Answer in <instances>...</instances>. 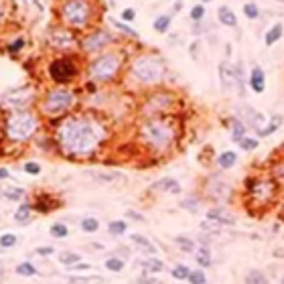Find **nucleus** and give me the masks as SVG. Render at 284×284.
I'll return each mask as SVG.
<instances>
[{
  "mask_svg": "<svg viewBox=\"0 0 284 284\" xmlns=\"http://www.w3.org/2000/svg\"><path fill=\"white\" fill-rule=\"evenodd\" d=\"M23 197H25V189H21V187L8 185V187L2 189V199H4V201H21Z\"/></svg>",
  "mask_w": 284,
  "mask_h": 284,
  "instance_id": "obj_26",
  "label": "nucleus"
},
{
  "mask_svg": "<svg viewBox=\"0 0 284 284\" xmlns=\"http://www.w3.org/2000/svg\"><path fill=\"white\" fill-rule=\"evenodd\" d=\"M49 233H51L55 240H65V238L69 236V229H67V225H65V223L57 221V223H53L51 227H49Z\"/></svg>",
  "mask_w": 284,
  "mask_h": 284,
  "instance_id": "obj_32",
  "label": "nucleus"
},
{
  "mask_svg": "<svg viewBox=\"0 0 284 284\" xmlns=\"http://www.w3.org/2000/svg\"><path fill=\"white\" fill-rule=\"evenodd\" d=\"M280 124H282V116H274V118H272L268 124H266V126L258 132V134H260V136H270V134H274V132L280 128Z\"/></svg>",
  "mask_w": 284,
  "mask_h": 284,
  "instance_id": "obj_31",
  "label": "nucleus"
},
{
  "mask_svg": "<svg viewBox=\"0 0 284 284\" xmlns=\"http://www.w3.org/2000/svg\"><path fill=\"white\" fill-rule=\"evenodd\" d=\"M23 169H25L27 175H39V173H41V164L35 162V160H29V162L23 166Z\"/></svg>",
  "mask_w": 284,
  "mask_h": 284,
  "instance_id": "obj_45",
  "label": "nucleus"
},
{
  "mask_svg": "<svg viewBox=\"0 0 284 284\" xmlns=\"http://www.w3.org/2000/svg\"><path fill=\"white\" fill-rule=\"evenodd\" d=\"M92 4L90 2H83V0H69V2H63L59 12H61V19L63 23L71 27V29H83L90 23V16H92Z\"/></svg>",
  "mask_w": 284,
  "mask_h": 284,
  "instance_id": "obj_7",
  "label": "nucleus"
},
{
  "mask_svg": "<svg viewBox=\"0 0 284 284\" xmlns=\"http://www.w3.org/2000/svg\"><path fill=\"white\" fill-rule=\"evenodd\" d=\"M16 274L25 276V278H31V276L37 274V268H35V264H32V262H21V264H16Z\"/></svg>",
  "mask_w": 284,
  "mask_h": 284,
  "instance_id": "obj_33",
  "label": "nucleus"
},
{
  "mask_svg": "<svg viewBox=\"0 0 284 284\" xmlns=\"http://www.w3.org/2000/svg\"><path fill=\"white\" fill-rule=\"evenodd\" d=\"M205 191L207 195L213 199V201H217L220 205H223V201H229L231 195H233V189L227 181H223L220 175H211L205 183Z\"/></svg>",
  "mask_w": 284,
  "mask_h": 284,
  "instance_id": "obj_9",
  "label": "nucleus"
},
{
  "mask_svg": "<svg viewBox=\"0 0 284 284\" xmlns=\"http://www.w3.org/2000/svg\"><path fill=\"white\" fill-rule=\"evenodd\" d=\"M217 19H220V23L223 27H231V29L238 27V16L229 6H220V8H217Z\"/></svg>",
  "mask_w": 284,
  "mask_h": 284,
  "instance_id": "obj_17",
  "label": "nucleus"
},
{
  "mask_svg": "<svg viewBox=\"0 0 284 284\" xmlns=\"http://www.w3.org/2000/svg\"><path fill=\"white\" fill-rule=\"evenodd\" d=\"M140 138L155 150H166L175 140V128L164 118H148L140 126Z\"/></svg>",
  "mask_w": 284,
  "mask_h": 284,
  "instance_id": "obj_3",
  "label": "nucleus"
},
{
  "mask_svg": "<svg viewBox=\"0 0 284 284\" xmlns=\"http://www.w3.org/2000/svg\"><path fill=\"white\" fill-rule=\"evenodd\" d=\"M153 191H160V193H173V195H179L181 193V185L179 181L173 179V177H164L160 181H157L153 187H150Z\"/></svg>",
  "mask_w": 284,
  "mask_h": 284,
  "instance_id": "obj_15",
  "label": "nucleus"
},
{
  "mask_svg": "<svg viewBox=\"0 0 284 284\" xmlns=\"http://www.w3.org/2000/svg\"><path fill=\"white\" fill-rule=\"evenodd\" d=\"M73 104H75L73 92L59 86V88H53V90H49L45 94L43 102H41V110L49 116H59L63 112H67Z\"/></svg>",
  "mask_w": 284,
  "mask_h": 284,
  "instance_id": "obj_6",
  "label": "nucleus"
},
{
  "mask_svg": "<svg viewBox=\"0 0 284 284\" xmlns=\"http://www.w3.org/2000/svg\"><path fill=\"white\" fill-rule=\"evenodd\" d=\"M205 14H207V8L203 6V4H195L193 8H191V21L193 23H201L203 19H205Z\"/></svg>",
  "mask_w": 284,
  "mask_h": 284,
  "instance_id": "obj_41",
  "label": "nucleus"
},
{
  "mask_svg": "<svg viewBox=\"0 0 284 284\" xmlns=\"http://www.w3.org/2000/svg\"><path fill=\"white\" fill-rule=\"evenodd\" d=\"M134 16H136L134 8H124V10H122V19H124L126 23H130V21H134Z\"/></svg>",
  "mask_w": 284,
  "mask_h": 284,
  "instance_id": "obj_48",
  "label": "nucleus"
},
{
  "mask_svg": "<svg viewBox=\"0 0 284 284\" xmlns=\"http://www.w3.org/2000/svg\"><path fill=\"white\" fill-rule=\"evenodd\" d=\"M282 284H284V276H282Z\"/></svg>",
  "mask_w": 284,
  "mask_h": 284,
  "instance_id": "obj_57",
  "label": "nucleus"
},
{
  "mask_svg": "<svg viewBox=\"0 0 284 284\" xmlns=\"http://www.w3.org/2000/svg\"><path fill=\"white\" fill-rule=\"evenodd\" d=\"M130 240L134 242V244H138V246H140V250H144L146 254H150V256H155V254H157V248H155V244L150 242L146 236H142V233H130Z\"/></svg>",
  "mask_w": 284,
  "mask_h": 284,
  "instance_id": "obj_22",
  "label": "nucleus"
},
{
  "mask_svg": "<svg viewBox=\"0 0 284 284\" xmlns=\"http://www.w3.org/2000/svg\"><path fill=\"white\" fill-rule=\"evenodd\" d=\"M179 205H181L183 209L191 211V213H197L199 207H201V199H197V197H185V199H181V201H179Z\"/></svg>",
  "mask_w": 284,
  "mask_h": 284,
  "instance_id": "obj_34",
  "label": "nucleus"
},
{
  "mask_svg": "<svg viewBox=\"0 0 284 284\" xmlns=\"http://www.w3.org/2000/svg\"><path fill=\"white\" fill-rule=\"evenodd\" d=\"M112 21V25L116 27V29H120L122 32H124V35H128V37H132V39H136L138 37V32L134 31V29H130L128 25H124V23H120V21H116V19H110Z\"/></svg>",
  "mask_w": 284,
  "mask_h": 284,
  "instance_id": "obj_43",
  "label": "nucleus"
},
{
  "mask_svg": "<svg viewBox=\"0 0 284 284\" xmlns=\"http://www.w3.org/2000/svg\"><path fill=\"white\" fill-rule=\"evenodd\" d=\"M138 284H160V282L155 280V278H148V276H140V278H138Z\"/></svg>",
  "mask_w": 284,
  "mask_h": 284,
  "instance_id": "obj_50",
  "label": "nucleus"
},
{
  "mask_svg": "<svg viewBox=\"0 0 284 284\" xmlns=\"http://www.w3.org/2000/svg\"><path fill=\"white\" fill-rule=\"evenodd\" d=\"M2 274H4V268H2V262H0V278H2Z\"/></svg>",
  "mask_w": 284,
  "mask_h": 284,
  "instance_id": "obj_54",
  "label": "nucleus"
},
{
  "mask_svg": "<svg viewBox=\"0 0 284 284\" xmlns=\"http://www.w3.org/2000/svg\"><path fill=\"white\" fill-rule=\"evenodd\" d=\"M108 231H110V236H114V238L124 236V233L128 231V223L124 220H114V221L108 223Z\"/></svg>",
  "mask_w": 284,
  "mask_h": 284,
  "instance_id": "obj_27",
  "label": "nucleus"
},
{
  "mask_svg": "<svg viewBox=\"0 0 284 284\" xmlns=\"http://www.w3.org/2000/svg\"><path fill=\"white\" fill-rule=\"evenodd\" d=\"M49 75H51V79L57 83V86L63 88V86H67L69 81H73L79 75L77 63L71 57H59V59H55L51 65H49Z\"/></svg>",
  "mask_w": 284,
  "mask_h": 284,
  "instance_id": "obj_8",
  "label": "nucleus"
},
{
  "mask_svg": "<svg viewBox=\"0 0 284 284\" xmlns=\"http://www.w3.org/2000/svg\"><path fill=\"white\" fill-rule=\"evenodd\" d=\"M90 268H92V266H90V264H81V262H79V264L71 266V268H69V270H77V272H81V270H90Z\"/></svg>",
  "mask_w": 284,
  "mask_h": 284,
  "instance_id": "obj_51",
  "label": "nucleus"
},
{
  "mask_svg": "<svg viewBox=\"0 0 284 284\" xmlns=\"http://www.w3.org/2000/svg\"><path fill=\"white\" fill-rule=\"evenodd\" d=\"M240 120L248 126H252V128H258V132L262 130V122H264V116L260 112H256L254 108H250V106H244L240 110Z\"/></svg>",
  "mask_w": 284,
  "mask_h": 284,
  "instance_id": "obj_13",
  "label": "nucleus"
},
{
  "mask_svg": "<svg viewBox=\"0 0 284 284\" xmlns=\"http://www.w3.org/2000/svg\"><path fill=\"white\" fill-rule=\"evenodd\" d=\"M130 73L136 81L146 83V86H153V83L162 81L164 77V63L160 57L157 55H140L134 59L130 67Z\"/></svg>",
  "mask_w": 284,
  "mask_h": 284,
  "instance_id": "obj_4",
  "label": "nucleus"
},
{
  "mask_svg": "<svg viewBox=\"0 0 284 284\" xmlns=\"http://www.w3.org/2000/svg\"><path fill=\"white\" fill-rule=\"evenodd\" d=\"M248 86L254 94H262L266 90V75H264V69L254 65L252 71H250V77H248Z\"/></svg>",
  "mask_w": 284,
  "mask_h": 284,
  "instance_id": "obj_14",
  "label": "nucleus"
},
{
  "mask_svg": "<svg viewBox=\"0 0 284 284\" xmlns=\"http://www.w3.org/2000/svg\"><path fill=\"white\" fill-rule=\"evenodd\" d=\"M79 262H81V256L77 252H61L59 254V264L67 266V268H71V266H75Z\"/></svg>",
  "mask_w": 284,
  "mask_h": 284,
  "instance_id": "obj_30",
  "label": "nucleus"
},
{
  "mask_svg": "<svg viewBox=\"0 0 284 284\" xmlns=\"http://www.w3.org/2000/svg\"><path fill=\"white\" fill-rule=\"evenodd\" d=\"M99 229V221L95 217H83L81 220V231L83 233H95Z\"/></svg>",
  "mask_w": 284,
  "mask_h": 284,
  "instance_id": "obj_36",
  "label": "nucleus"
},
{
  "mask_svg": "<svg viewBox=\"0 0 284 284\" xmlns=\"http://www.w3.org/2000/svg\"><path fill=\"white\" fill-rule=\"evenodd\" d=\"M16 242H19V238H16L12 231H6V233H2V236H0V248H4V250L14 248Z\"/></svg>",
  "mask_w": 284,
  "mask_h": 284,
  "instance_id": "obj_39",
  "label": "nucleus"
},
{
  "mask_svg": "<svg viewBox=\"0 0 284 284\" xmlns=\"http://www.w3.org/2000/svg\"><path fill=\"white\" fill-rule=\"evenodd\" d=\"M120 69H122V55L116 51L97 55L88 67L90 77L95 81H110L120 73Z\"/></svg>",
  "mask_w": 284,
  "mask_h": 284,
  "instance_id": "obj_5",
  "label": "nucleus"
},
{
  "mask_svg": "<svg viewBox=\"0 0 284 284\" xmlns=\"http://www.w3.org/2000/svg\"><path fill=\"white\" fill-rule=\"evenodd\" d=\"M187 282H191V284H207V274L201 268H195V270L189 272Z\"/></svg>",
  "mask_w": 284,
  "mask_h": 284,
  "instance_id": "obj_38",
  "label": "nucleus"
},
{
  "mask_svg": "<svg viewBox=\"0 0 284 284\" xmlns=\"http://www.w3.org/2000/svg\"><path fill=\"white\" fill-rule=\"evenodd\" d=\"M49 41H51L53 45H57V47H69V45H73V37H71V32H67L65 29H53L51 31V37H49Z\"/></svg>",
  "mask_w": 284,
  "mask_h": 284,
  "instance_id": "obj_16",
  "label": "nucleus"
},
{
  "mask_svg": "<svg viewBox=\"0 0 284 284\" xmlns=\"http://www.w3.org/2000/svg\"><path fill=\"white\" fill-rule=\"evenodd\" d=\"M126 215L130 217V220H134V221H144V215H140V213H136V211H132V209H128Z\"/></svg>",
  "mask_w": 284,
  "mask_h": 284,
  "instance_id": "obj_49",
  "label": "nucleus"
},
{
  "mask_svg": "<svg viewBox=\"0 0 284 284\" xmlns=\"http://www.w3.org/2000/svg\"><path fill=\"white\" fill-rule=\"evenodd\" d=\"M37 254L39 256H51V254H55V248L53 246H41V248H37Z\"/></svg>",
  "mask_w": 284,
  "mask_h": 284,
  "instance_id": "obj_47",
  "label": "nucleus"
},
{
  "mask_svg": "<svg viewBox=\"0 0 284 284\" xmlns=\"http://www.w3.org/2000/svg\"><path fill=\"white\" fill-rule=\"evenodd\" d=\"M183 8V2H175V6H173V12H179Z\"/></svg>",
  "mask_w": 284,
  "mask_h": 284,
  "instance_id": "obj_53",
  "label": "nucleus"
},
{
  "mask_svg": "<svg viewBox=\"0 0 284 284\" xmlns=\"http://www.w3.org/2000/svg\"><path fill=\"white\" fill-rule=\"evenodd\" d=\"M88 175L97 179V181H106V183L116 181V179H124V175H120V173H94V171H88Z\"/></svg>",
  "mask_w": 284,
  "mask_h": 284,
  "instance_id": "obj_40",
  "label": "nucleus"
},
{
  "mask_svg": "<svg viewBox=\"0 0 284 284\" xmlns=\"http://www.w3.org/2000/svg\"><path fill=\"white\" fill-rule=\"evenodd\" d=\"M10 177V173L6 171V169H2V166H0V181H4V179H8Z\"/></svg>",
  "mask_w": 284,
  "mask_h": 284,
  "instance_id": "obj_52",
  "label": "nucleus"
},
{
  "mask_svg": "<svg viewBox=\"0 0 284 284\" xmlns=\"http://www.w3.org/2000/svg\"><path fill=\"white\" fill-rule=\"evenodd\" d=\"M106 136V126L94 116H69L57 128V144L71 158L94 155Z\"/></svg>",
  "mask_w": 284,
  "mask_h": 284,
  "instance_id": "obj_1",
  "label": "nucleus"
},
{
  "mask_svg": "<svg viewBox=\"0 0 284 284\" xmlns=\"http://www.w3.org/2000/svg\"><path fill=\"white\" fill-rule=\"evenodd\" d=\"M0 16H2V6H0Z\"/></svg>",
  "mask_w": 284,
  "mask_h": 284,
  "instance_id": "obj_56",
  "label": "nucleus"
},
{
  "mask_svg": "<svg viewBox=\"0 0 284 284\" xmlns=\"http://www.w3.org/2000/svg\"><path fill=\"white\" fill-rule=\"evenodd\" d=\"M282 35H284V25H282V23H276V25H272V27L268 29V32H266V37H264V43H266V47H272L274 43H278Z\"/></svg>",
  "mask_w": 284,
  "mask_h": 284,
  "instance_id": "obj_20",
  "label": "nucleus"
},
{
  "mask_svg": "<svg viewBox=\"0 0 284 284\" xmlns=\"http://www.w3.org/2000/svg\"><path fill=\"white\" fill-rule=\"evenodd\" d=\"M112 41H114L112 32H110V31H104V29H99V31L90 32L88 37H83L81 47H83V51H86V53H97V51H102L106 45H110Z\"/></svg>",
  "mask_w": 284,
  "mask_h": 284,
  "instance_id": "obj_10",
  "label": "nucleus"
},
{
  "mask_svg": "<svg viewBox=\"0 0 284 284\" xmlns=\"http://www.w3.org/2000/svg\"><path fill=\"white\" fill-rule=\"evenodd\" d=\"M195 262L199 264V268H209L213 258H211V248L209 246H197L195 250Z\"/></svg>",
  "mask_w": 284,
  "mask_h": 284,
  "instance_id": "obj_18",
  "label": "nucleus"
},
{
  "mask_svg": "<svg viewBox=\"0 0 284 284\" xmlns=\"http://www.w3.org/2000/svg\"><path fill=\"white\" fill-rule=\"evenodd\" d=\"M246 136V124L240 118H231V140L240 142Z\"/></svg>",
  "mask_w": 284,
  "mask_h": 284,
  "instance_id": "obj_25",
  "label": "nucleus"
},
{
  "mask_svg": "<svg viewBox=\"0 0 284 284\" xmlns=\"http://www.w3.org/2000/svg\"><path fill=\"white\" fill-rule=\"evenodd\" d=\"M220 83L221 92L231 94L233 90H238V75H236V65H231L229 61L220 63Z\"/></svg>",
  "mask_w": 284,
  "mask_h": 284,
  "instance_id": "obj_11",
  "label": "nucleus"
},
{
  "mask_svg": "<svg viewBox=\"0 0 284 284\" xmlns=\"http://www.w3.org/2000/svg\"><path fill=\"white\" fill-rule=\"evenodd\" d=\"M236 162H238V155L233 153V150H223V153L217 157L220 169H231V166H236Z\"/></svg>",
  "mask_w": 284,
  "mask_h": 284,
  "instance_id": "obj_23",
  "label": "nucleus"
},
{
  "mask_svg": "<svg viewBox=\"0 0 284 284\" xmlns=\"http://www.w3.org/2000/svg\"><path fill=\"white\" fill-rule=\"evenodd\" d=\"M0 199H2V189H0Z\"/></svg>",
  "mask_w": 284,
  "mask_h": 284,
  "instance_id": "obj_55",
  "label": "nucleus"
},
{
  "mask_svg": "<svg viewBox=\"0 0 284 284\" xmlns=\"http://www.w3.org/2000/svg\"><path fill=\"white\" fill-rule=\"evenodd\" d=\"M37 130H39L37 116L29 110H21V112H12L6 118L4 134L12 142H27L37 134Z\"/></svg>",
  "mask_w": 284,
  "mask_h": 284,
  "instance_id": "obj_2",
  "label": "nucleus"
},
{
  "mask_svg": "<svg viewBox=\"0 0 284 284\" xmlns=\"http://www.w3.org/2000/svg\"><path fill=\"white\" fill-rule=\"evenodd\" d=\"M207 221H213L217 225H233L236 223V217L231 215V211L223 205H215L211 209H207Z\"/></svg>",
  "mask_w": 284,
  "mask_h": 284,
  "instance_id": "obj_12",
  "label": "nucleus"
},
{
  "mask_svg": "<svg viewBox=\"0 0 284 284\" xmlns=\"http://www.w3.org/2000/svg\"><path fill=\"white\" fill-rule=\"evenodd\" d=\"M189 272H191V268H189L187 264H177L175 268L171 270V274H173L175 280H187V278H189Z\"/></svg>",
  "mask_w": 284,
  "mask_h": 284,
  "instance_id": "obj_37",
  "label": "nucleus"
},
{
  "mask_svg": "<svg viewBox=\"0 0 284 284\" xmlns=\"http://www.w3.org/2000/svg\"><path fill=\"white\" fill-rule=\"evenodd\" d=\"M104 266H106V270H110V272H122L126 268V260H122L118 256H110Z\"/></svg>",
  "mask_w": 284,
  "mask_h": 284,
  "instance_id": "obj_29",
  "label": "nucleus"
},
{
  "mask_svg": "<svg viewBox=\"0 0 284 284\" xmlns=\"http://www.w3.org/2000/svg\"><path fill=\"white\" fill-rule=\"evenodd\" d=\"M171 14H160V16H157L155 19V23H153V29L155 31H158V32H166L169 31V27H171Z\"/></svg>",
  "mask_w": 284,
  "mask_h": 284,
  "instance_id": "obj_35",
  "label": "nucleus"
},
{
  "mask_svg": "<svg viewBox=\"0 0 284 284\" xmlns=\"http://www.w3.org/2000/svg\"><path fill=\"white\" fill-rule=\"evenodd\" d=\"M140 264H142V268H144L146 272H150V274H158V272L164 270V262L158 260V258H150V260H144V262H140Z\"/></svg>",
  "mask_w": 284,
  "mask_h": 284,
  "instance_id": "obj_28",
  "label": "nucleus"
},
{
  "mask_svg": "<svg viewBox=\"0 0 284 284\" xmlns=\"http://www.w3.org/2000/svg\"><path fill=\"white\" fill-rule=\"evenodd\" d=\"M240 148L242 150H256L258 148V138H252V136H244L240 142Z\"/></svg>",
  "mask_w": 284,
  "mask_h": 284,
  "instance_id": "obj_44",
  "label": "nucleus"
},
{
  "mask_svg": "<svg viewBox=\"0 0 284 284\" xmlns=\"http://www.w3.org/2000/svg\"><path fill=\"white\" fill-rule=\"evenodd\" d=\"M25 47V39L23 37H19V39H14V43H10L8 45V53L10 55H14V53H19L21 51V49Z\"/></svg>",
  "mask_w": 284,
  "mask_h": 284,
  "instance_id": "obj_46",
  "label": "nucleus"
},
{
  "mask_svg": "<svg viewBox=\"0 0 284 284\" xmlns=\"http://www.w3.org/2000/svg\"><path fill=\"white\" fill-rule=\"evenodd\" d=\"M244 14L248 16L250 21H256L258 16H260V8H258L254 2H246V4H244Z\"/></svg>",
  "mask_w": 284,
  "mask_h": 284,
  "instance_id": "obj_42",
  "label": "nucleus"
},
{
  "mask_svg": "<svg viewBox=\"0 0 284 284\" xmlns=\"http://www.w3.org/2000/svg\"><path fill=\"white\" fill-rule=\"evenodd\" d=\"M31 217H32V205H29V203H21V205H19V209L14 211L12 220H14L16 223L25 225V223H29V221H31Z\"/></svg>",
  "mask_w": 284,
  "mask_h": 284,
  "instance_id": "obj_21",
  "label": "nucleus"
},
{
  "mask_svg": "<svg viewBox=\"0 0 284 284\" xmlns=\"http://www.w3.org/2000/svg\"><path fill=\"white\" fill-rule=\"evenodd\" d=\"M175 244L179 246L181 252H185V254H195V250H197L195 240H191L189 236H175Z\"/></svg>",
  "mask_w": 284,
  "mask_h": 284,
  "instance_id": "obj_24",
  "label": "nucleus"
},
{
  "mask_svg": "<svg viewBox=\"0 0 284 284\" xmlns=\"http://www.w3.org/2000/svg\"><path fill=\"white\" fill-rule=\"evenodd\" d=\"M244 284H270L268 276H266L264 270L260 268H252V270H248L246 276H244Z\"/></svg>",
  "mask_w": 284,
  "mask_h": 284,
  "instance_id": "obj_19",
  "label": "nucleus"
}]
</instances>
